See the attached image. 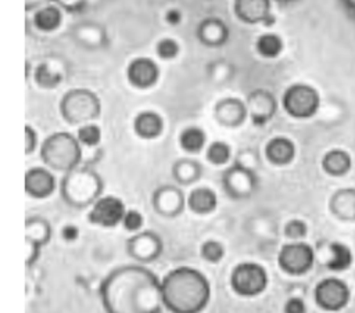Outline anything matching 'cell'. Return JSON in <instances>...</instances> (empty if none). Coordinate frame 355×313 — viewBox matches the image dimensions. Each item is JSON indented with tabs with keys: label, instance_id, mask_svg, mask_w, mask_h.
<instances>
[{
	"label": "cell",
	"instance_id": "cell-1",
	"mask_svg": "<svg viewBox=\"0 0 355 313\" xmlns=\"http://www.w3.org/2000/svg\"><path fill=\"white\" fill-rule=\"evenodd\" d=\"M107 313H161V281L143 266H122L111 271L100 287Z\"/></svg>",
	"mask_w": 355,
	"mask_h": 313
},
{
	"label": "cell",
	"instance_id": "cell-2",
	"mask_svg": "<svg viewBox=\"0 0 355 313\" xmlns=\"http://www.w3.org/2000/svg\"><path fill=\"white\" fill-rule=\"evenodd\" d=\"M161 292L164 306L172 313H200L209 301L211 287L201 271L182 266L162 278Z\"/></svg>",
	"mask_w": 355,
	"mask_h": 313
},
{
	"label": "cell",
	"instance_id": "cell-3",
	"mask_svg": "<svg viewBox=\"0 0 355 313\" xmlns=\"http://www.w3.org/2000/svg\"><path fill=\"white\" fill-rule=\"evenodd\" d=\"M40 156L46 166L58 172H71L82 161V144L68 132L50 134L40 147Z\"/></svg>",
	"mask_w": 355,
	"mask_h": 313
},
{
	"label": "cell",
	"instance_id": "cell-4",
	"mask_svg": "<svg viewBox=\"0 0 355 313\" xmlns=\"http://www.w3.org/2000/svg\"><path fill=\"white\" fill-rule=\"evenodd\" d=\"M103 183L97 173L90 169H73L62 180L61 191L64 199L72 206L94 204L101 194Z\"/></svg>",
	"mask_w": 355,
	"mask_h": 313
},
{
	"label": "cell",
	"instance_id": "cell-5",
	"mask_svg": "<svg viewBox=\"0 0 355 313\" xmlns=\"http://www.w3.org/2000/svg\"><path fill=\"white\" fill-rule=\"evenodd\" d=\"M60 112L71 125H85L94 120L101 112V101L89 89H72L60 101Z\"/></svg>",
	"mask_w": 355,
	"mask_h": 313
},
{
	"label": "cell",
	"instance_id": "cell-6",
	"mask_svg": "<svg viewBox=\"0 0 355 313\" xmlns=\"http://www.w3.org/2000/svg\"><path fill=\"white\" fill-rule=\"evenodd\" d=\"M282 104L284 111L298 119L311 118L320 105V97L315 87L306 83H294L283 94Z\"/></svg>",
	"mask_w": 355,
	"mask_h": 313
},
{
	"label": "cell",
	"instance_id": "cell-7",
	"mask_svg": "<svg viewBox=\"0 0 355 313\" xmlns=\"http://www.w3.org/2000/svg\"><path fill=\"white\" fill-rule=\"evenodd\" d=\"M230 283L239 295L255 296L266 288L268 273L259 263L244 262L233 269Z\"/></svg>",
	"mask_w": 355,
	"mask_h": 313
},
{
	"label": "cell",
	"instance_id": "cell-8",
	"mask_svg": "<svg viewBox=\"0 0 355 313\" xmlns=\"http://www.w3.org/2000/svg\"><path fill=\"white\" fill-rule=\"evenodd\" d=\"M315 253L309 244L295 241L282 247L277 260L279 266L290 274H304L313 265Z\"/></svg>",
	"mask_w": 355,
	"mask_h": 313
},
{
	"label": "cell",
	"instance_id": "cell-9",
	"mask_svg": "<svg viewBox=\"0 0 355 313\" xmlns=\"http://www.w3.org/2000/svg\"><path fill=\"white\" fill-rule=\"evenodd\" d=\"M126 213L125 204L115 195L100 197L89 212V222L101 227H114L122 223Z\"/></svg>",
	"mask_w": 355,
	"mask_h": 313
},
{
	"label": "cell",
	"instance_id": "cell-10",
	"mask_svg": "<svg viewBox=\"0 0 355 313\" xmlns=\"http://www.w3.org/2000/svg\"><path fill=\"white\" fill-rule=\"evenodd\" d=\"M316 303L330 312L343 309L349 301L348 285L338 278H324L315 288Z\"/></svg>",
	"mask_w": 355,
	"mask_h": 313
},
{
	"label": "cell",
	"instance_id": "cell-11",
	"mask_svg": "<svg viewBox=\"0 0 355 313\" xmlns=\"http://www.w3.org/2000/svg\"><path fill=\"white\" fill-rule=\"evenodd\" d=\"M161 76L159 65L151 57H136L126 66V79L136 89H151Z\"/></svg>",
	"mask_w": 355,
	"mask_h": 313
},
{
	"label": "cell",
	"instance_id": "cell-12",
	"mask_svg": "<svg viewBox=\"0 0 355 313\" xmlns=\"http://www.w3.org/2000/svg\"><path fill=\"white\" fill-rule=\"evenodd\" d=\"M233 11L244 24H262L265 26L275 24L270 0H234Z\"/></svg>",
	"mask_w": 355,
	"mask_h": 313
},
{
	"label": "cell",
	"instance_id": "cell-13",
	"mask_svg": "<svg viewBox=\"0 0 355 313\" xmlns=\"http://www.w3.org/2000/svg\"><path fill=\"white\" fill-rule=\"evenodd\" d=\"M248 116L252 123L257 126H262L269 122L277 109V102L275 96L265 89L252 90L245 100Z\"/></svg>",
	"mask_w": 355,
	"mask_h": 313
},
{
	"label": "cell",
	"instance_id": "cell-14",
	"mask_svg": "<svg viewBox=\"0 0 355 313\" xmlns=\"http://www.w3.org/2000/svg\"><path fill=\"white\" fill-rule=\"evenodd\" d=\"M226 191L234 198L250 197L257 187V176L254 170L245 169L237 163L230 166L223 175Z\"/></svg>",
	"mask_w": 355,
	"mask_h": 313
},
{
	"label": "cell",
	"instance_id": "cell-15",
	"mask_svg": "<svg viewBox=\"0 0 355 313\" xmlns=\"http://www.w3.org/2000/svg\"><path fill=\"white\" fill-rule=\"evenodd\" d=\"M57 187L55 176L43 166H35L25 173V191L33 198H47Z\"/></svg>",
	"mask_w": 355,
	"mask_h": 313
},
{
	"label": "cell",
	"instance_id": "cell-16",
	"mask_svg": "<svg viewBox=\"0 0 355 313\" xmlns=\"http://www.w3.org/2000/svg\"><path fill=\"white\" fill-rule=\"evenodd\" d=\"M215 116L223 126L239 127L248 116L247 104L237 97H225L216 102Z\"/></svg>",
	"mask_w": 355,
	"mask_h": 313
},
{
	"label": "cell",
	"instance_id": "cell-17",
	"mask_svg": "<svg viewBox=\"0 0 355 313\" xmlns=\"http://www.w3.org/2000/svg\"><path fill=\"white\" fill-rule=\"evenodd\" d=\"M197 37L208 47H219L227 42L229 28L220 18H205L197 28Z\"/></svg>",
	"mask_w": 355,
	"mask_h": 313
},
{
	"label": "cell",
	"instance_id": "cell-18",
	"mask_svg": "<svg viewBox=\"0 0 355 313\" xmlns=\"http://www.w3.org/2000/svg\"><path fill=\"white\" fill-rule=\"evenodd\" d=\"M128 247L132 256L140 260H153L158 258L162 249V242L157 234L146 231L130 238L128 241Z\"/></svg>",
	"mask_w": 355,
	"mask_h": 313
},
{
	"label": "cell",
	"instance_id": "cell-19",
	"mask_svg": "<svg viewBox=\"0 0 355 313\" xmlns=\"http://www.w3.org/2000/svg\"><path fill=\"white\" fill-rule=\"evenodd\" d=\"M184 205L183 193L173 186H164L154 194V206L164 216H175L182 212Z\"/></svg>",
	"mask_w": 355,
	"mask_h": 313
},
{
	"label": "cell",
	"instance_id": "cell-20",
	"mask_svg": "<svg viewBox=\"0 0 355 313\" xmlns=\"http://www.w3.org/2000/svg\"><path fill=\"white\" fill-rule=\"evenodd\" d=\"M165 127L164 118L151 109H146L139 112L133 119V130L135 133L144 138V140H153L162 134Z\"/></svg>",
	"mask_w": 355,
	"mask_h": 313
},
{
	"label": "cell",
	"instance_id": "cell-21",
	"mask_svg": "<svg viewBox=\"0 0 355 313\" xmlns=\"http://www.w3.org/2000/svg\"><path fill=\"white\" fill-rule=\"evenodd\" d=\"M62 21H64L62 8L55 3H50L35 10L32 17L33 26L43 33L55 32L62 25Z\"/></svg>",
	"mask_w": 355,
	"mask_h": 313
},
{
	"label": "cell",
	"instance_id": "cell-22",
	"mask_svg": "<svg viewBox=\"0 0 355 313\" xmlns=\"http://www.w3.org/2000/svg\"><path fill=\"white\" fill-rule=\"evenodd\" d=\"M266 159L277 166H283L290 163L295 156V145L294 143L283 136L273 137L265 145Z\"/></svg>",
	"mask_w": 355,
	"mask_h": 313
},
{
	"label": "cell",
	"instance_id": "cell-23",
	"mask_svg": "<svg viewBox=\"0 0 355 313\" xmlns=\"http://www.w3.org/2000/svg\"><path fill=\"white\" fill-rule=\"evenodd\" d=\"M189 208L198 215H207L215 211L218 205V195L209 187H197L190 191L187 197Z\"/></svg>",
	"mask_w": 355,
	"mask_h": 313
},
{
	"label": "cell",
	"instance_id": "cell-24",
	"mask_svg": "<svg viewBox=\"0 0 355 313\" xmlns=\"http://www.w3.org/2000/svg\"><path fill=\"white\" fill-rule=\"evenodd\" d=\"M322 166L324 172L331 176H343L351 168V156L344 150H330L324 154L322 159Z\"/></svg>",
	"mask_w": 355,
	"mask_h": 313
},
{
	"label": "cell",
	"instance_id": "cell-25",
	"mask_svg": "<svg viewBox=\"0 0 355 313\" xmlns=\"http://www.w3.org/2000/svg\"><path fill=\"white\" fill-rule=\"evenodd\" d=\"M284 42L280 35L275 32H265L259 35L255 40L257 53L268 60H273L283 53Z\"/></svg>",
	"mask_w": 355,
	"mask_h": 313
},
{
	"label": "cell",
	"instance_id": "cell-26",
	"mask_svg": "<svg viewBox=\"0 0 355 313\" xmlns=\"http://www.w3.org/2000/svg\"><path fill=\"white\" fill-rule=\"evenodd\" d=\"M33 79L42 89H54L64 80V73L51 62L43 61L35 68Z\"/></svg>",
	"mask_w": 355,
	"mask_h": 313
},
{
	"label": "cell",
	"instance_id": "cell-27",
	"mask_svg": "<svg viewBox=\"0 0 355 313\" xmlns=\"http://www.w3.org/2000/svg\"><path fill=\"white\" fill-rule=\"evenodd\" d=\"M180 147L189 154L200 152L207 144V134L204 129L198 126H189L179 134Z\"/></svg>",
	"mask_w": 355,
	"mask_h": 313
},
{
	"label": "cell",
	"instance_id": "cell-28",
	"mask_svg": "<svg viewBox=\"0 0 355 313\" xmlns=\"http://www.w3.org/2000/svg\"><path fill=\"white\" fill-rule=\"evenodd\" d=\"M173 176L182 184H190L201 176V165L191 159H182L173 166Z\"/></svg>",
	"mask_w": 355,
	"mask_h": 313
},
{
	"label": "cell",
	"instance_id": "cell-29",
	"mask_svg": "<svg viewBox=\"0 0 355 313\" xmlns=\"http://www.w3.org/2000/svg\"><path fill=\"white\" fill-rule=\"evenodd\" d=\"M333 211L343 217H355V190H341L331 201Z\"/></svg>",
	"mask_w": 355,
	"mask_h": 313
},
{
	"label": "cell",
	"instance_id": "cell-30",
	"mask_svg": "<svg viewBox=\"0 0 355 313\" xmlns=\"http://www.w3.org/2000/svg\"><path fill=\"white\" fill-rule=\"evenodd\" d=\"M75 35L82 44L89 47H97L104 40V30L98 25L92 22L80 24L79 26H76Z\"/></svg>",
	"mask_w": 355,
	"mask_h": 313
},
{
	"label": "cell",
	"instance_id": "cell-31",
	"mask_svg": "<svg viewBox=\"0 0 355 313\" xmlns=\"http://www.w3.org/2000/svg\"><path fill=\"white\" fill-rule=\"evenodd\" d=\"M330 251H331V258L327 262L329 269L341 271V270H345L351 265L352 253L347 245H344L341 242H333L330 245Z\"/></svg>",
	"mask_w": 355,
	"mask_h": 313
},
{
	"label": "cell",
	"instance_id": "cell-32",
	"mask_svg": "<svg viewBox=\"0 0 355 313\" xmlns=\"http://www.w3.org/2000/svg\"><path fill=\"white\" fill-rule=\"evenodd\" d=\"M205 156L208 162H211L212 165H216V166L226 165L232 158V147L226 141H220V140L212 141L207 147Z\"/></svg>",
	"mask_w": 355,
	"mask_h": 313
},
{
	"label": "cell",
	"instance_id": "cell-33",
	"mask_svg": "<svg viewBox=\"0 0 355 313\" xmlns=\"http://www.w3.org/2000/svg\"><path fill=\"white\" fill-rule=\"evenodd\" d=\"M76 137H78V140L80 141L82 145L96 147L101 141V129L96 123L89 122V123H85V125L79 126Z\"/></svg>",
	"mask_w": 355,
	"mask_h": 313
},
{
	"label": "cell",
	"instance_id": "cell-34",
	"mask_svg": "<svg viewBox=\"0 0 355 313\" xmlns=\"http://www.w3.org/2000/svg\"><path fill=\"white\" fill-rule=\"evenodd\" d=\"M155 54L164 61L175 60L180 54V44L173 37H162L155 44Z\"/></svg>",
	"mask_w": 355,
	"mask_h": 313
},
{
	"label": "cell",
	"instance_id": "cell-35",
	"mask_svg": "<svg viewBox=\"0 0 355 313\" xmlns=\"http://www.w3.org/2000/svg\"><path fill=\"white\" fill-rule=\"evenodd\" d=\"M233 66L227 61H215L208 66V75L214 82H226L233 76Z\"/></svg>",
	"mask_w": 355,
	"mask_h": 313
},
{
	"label": "cell",
	"instance_id": "cell-36",
	"mask_svg": "<svg viewBox=\"0 0 355 313\" xmlns=\"http://www.w3.org/2000/svg\"><path fill=\"white\" fill-rule=\"evenodd\" d=\"M201 255L205 260L216 263L225 255V247L216 240H208L201 247Z\"/></svg>",
	"mask_w": 355,
	"mask_h": 313
},
{
	"label": "cell",
	"instance_id": "cell-37",
	"mask_svg": "<svg viewBox=\"0 0 355 313\" xmlns=\"http://www.w3.org/2000/svg\"><path fill=\"white\" fill-rule=\"evenodd\" d=\"M306 224L305 222L300 220V219H293L290 220L286 227H284V233L288 238L291 240H301L306 235Z\"/></svg>",
	"mask_w": 355,
	"mask_h": 313
},
{
	"label": "cell",
	"instance_id": "cell-38",
	"mask_svg": "<svg viewBox=\"0 0 355 313\" xmlns=\"http://www.w3.org/2000/svg\"><path fill=\"white\" fill-rule=\"evenodd\" d=\"M143 222H144L143 215H141L139 211H136V209H129V211H126V213H125V216H123L122 224L125 226L126 230H129V231H136V230H139V229L143 226Z\"/></svg>",
	"mask_w": 355,
	"mask_h": 313
},
{
	"label": "cell",
	"instance_id": "cell-39",
	"mask_svg": "<svg viewBox=\"0 0 355 313\" xmlns=\"http://www.w3.org/2000/svg\"><path fill=\"white\" fill-rule=\"evenodd\" d=\"M237 165L245 168V169H250V170H254V168L257 166L258 163V158H257V154L254 151H241L237 156V161H236Z\"/></svg>",
	"mask_w": 355,
	"mask_h": 313
},
{
	"label": "cell",
	"instance_id": "cell-40",
	"mask_svg": "<svg viewBox=\"0 0 355 313\" xmlns=\"http://www.w3.org/2000/svg\"><path fill=\"white\" fill-rule=\"evenodd\" d=\"M37 147V133L36 130L31 126H25V154L29 155L32 154Z\"/></svg>",
	"mask_w": 355,
	"mask_h": 313
},
{
	"label": "cell",
	"instance_id": "cell-41",
	"mask_svg": "<svg viewBox=\"0 0 355 313\" xmlns=\"http://www.w3.org/2000/svg\"><path fill=\"white\" fill-rule=\"evenodd\" d=\"M306 306L301 298H290L284 305V313H305Z\"/></svg>",
	"mask_w": 355,
	"mask_h": 313
},
{
	"label": "cell",
	"instance_id": "cell-42",
	"mask_svg": "<svg viewBox=\"0 0 355 313\" xmlns=\"http://www.w3.org/2000/svg\"><path fill=\"white\" fill-rule=\"evenodd\" d=\"M164 18H165L166 24H169L171 26H176V25H180L182 19H183V14H182V11L179 8L172 7V8L165 11Z\"/></svg>",
	"mask_w": 355,
	"mask_h": 313
},
{
	"label": "cell",
	"instance_id": "cell-43",
	"mask_svg": "<svg viewBox=\"0 0 355 313\" xmlns=\"http://www.w3.org/2000/svg\"><path fill=\"white\" fill-rule=\"evenodd\" d=\"M57 6L67 11H79L86 4V0H54Z\"/></svg>",
	"mask_w": 355,
	"mask_h": 313
},
{
	"label": "cell",
	"instance_id": "cell-44",
	"mask_svg": "<svg viewBox=\"0 0 355 313\" xmlns=\"http://www.w3.org/2000/svg\"><path fill=\"white\" fill-rule=\"evenodd\" d=\"M61 234H62V238L67 240V241H73L79 237V230L76 226L73 224H67L62 227L61 230Z\"/></svg>",
	"mask_w": 355,
	"mask_h": 313
},
{
	"label": "cell",
	"instance_id": "cell-45",
	"mask_svg": "<svg viewBox=\"0 0 355 313\" xmlns=\"http://www.w3.org/2000/svg\"><path fill=\"white\" fill-rule=\"evenodd\" d=\"M54 0H25V7H26V11H31V10H37L46 4H50L53 3Z\"/></svg>",
	"mask_w": 355,
	"mask_h": 313
},
{
	"label": "cell",
	"instance_id": "cell-46",
	"mask_svg": "<svg viewBox=\"0 0 355 313\" xmlns=\"http://www.w3.org/2000/svg\"><path fill=\"white\" fill-rule=\"evenodd\" d=\"M348 1H349V4H351L354 8H355V0H348Z\"/></svg>",
	"mask_w": 355,
	"mask_h": 313
},
{
	"label": "cell",
	"instance_id": "cell-47",
	"mask_svg": "<svg viewBox=\"0 0 355 313\" xmlns=\"http://www.w3.org/2000/svg\"><path fill=\"white\" fill-rule=\"evenodd\" d=\"M279 1H288V0H279Z\"/></svg>",
	"mask_w": 355,
	"mask_h": 313
}]
</instances>
